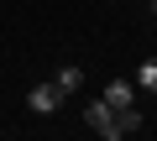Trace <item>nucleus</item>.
<instances>
[{"instance_id": "nucleus-6", "label": "nucleus", "mask_w": 157, "mask_h": 141, "mask_svg": "<svg viewBox=\"0 0 157 141\" xmlns=\"http://www.w3.org/2000/svg\"><path fill=\"white\" fill-rule=\"evenodd\" d=\"M136 84H141V89H152V94H157V58H147V63H141V68H136Z\"/></svg>"}, {"instance_id": "nucleus-4", "label": "nucleus", "mask_w": 157, "mask_h": 141, "mask_svg": "<svg viewBox=\"0 0 157 141\" xmlns=\"http://www.w3.org/2000/svg\"><path fill=\"white\" fill-rule=\"evenodd\" d=\"M63 94H78V89H84V68H78V63H63L58 68V79H52Z\"/></svg>"}, {"instance_id": "nucleus-2", "label": "nucleus", "mask_w": 157, "mask_h": 141, "mask_svg": "<svg viewBox=\"0 0 157 141\" xmlns=\"http://www.w3.org/2000/svg\"><path fill=\"white\" fill-rule=\"evenodd\" d=\"M63 99H68V94H63L58 84H32V89H26V110H32V115H58Z\"/></svg>"}, {"instance_id": "nucleus-3", "label": "nucleus", "mask_w": 157, "mask_h": 141, "mask_svg": "<svg viewBox=\"0 0 157 141\" xmlns=\"http://www.w3.org/2000/svg\"><path fill=\"white\" fill-rule=\"evenodd\" d=\"M100 94L110 99V110H126V105H136V84H131V79H110Z\"/></svg>"}, {"instance_id": "nucleus-5", "label": "nucleus", "mask_w": 157, "mask_h": 141, "mask_svg": "<svg viewBox=\"0 0 157 141\" xmlns=\"http://www.w3.org/2000/svg\"><path fill=\"white\" fill-rule=\"evenodd\" d=\"M141 125H147V120H141V110H136V105H126V110H115V131H121V136H136Z\"/></svg>"}, {"instance_id": "nucleus-7", "label": "nucleus", "mask_w": 157, "mask_h": 141, "mask_svg": "<svg viewBox=\"0 0 157 141\" xmlns=\"http://www.w3.org/2000/svg\"><path fill=\"white\" fill-rule=\"evenodd\" d=\"M147 6H152V16H157V0H147Z\"/></svg>"}, {"instance_id": "nucleus-1", "label": "nucleus", "mask_w": 157, "mask_h": 141, "mask_svg": "<svg viewBox=\"0 0 157 141\" xmlns=\"http://www.w3.org/2000/svg\"><path fill=\"white\" fill-rule=\"evenodd\" d=\"M84 125H94V136H105V141H121V131H115V110H110L105 94H94V99L84 105Z\"/></svg>"}]
</instances>
